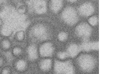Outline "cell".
Wrapping results in <instances>:
<instances>
[{
	"label": "cell",
	"instance_id": "cell-1",
	"mask_svg": "<svg viewBox=\"0 0 133 74\" xmlns=\"http://www.w3.org/2000/svg\"><path fill=\"white\" fill-rule=\"evenodd\" d=\"M29 36L33 39L45 40L48 38V31L42 24H37L32 27L29 31Z\"/></svg>",
	"mask_w": 133,
	"mask_h": 74
},
{
	"label": "cell",
	"instance_id": "cell-2",
	"mask_svg": "<svg viewBox=\"0 0 133 74\" xmlns=\"http://www.w3.org/2000/svg\"><path fill=\"white\" fill-rule=\"evenodd\" d=\"M78 63L82 70L86 72H90L95 68L96 61L91 55H83L79 58Z\"/></svg>",
	"mask_w": 133,
	"mask_h": 74
},
{
	"label": "cell",
	"instance_id": "cell-3",
	"mask_svg": "<svg viewBox=\"0 0 133 74\" xmlns=\"http://www.w3.org/2000/svg\"><path fill=\"white\" fill-rule=\"evenodd\" d=\"M62 18L66 24L72 25L76 24L78 21V16L76 10L73 7H66L62 12Z\"/></svg>",
	"mask_w": 133,
	"mask_h": 74
},
{
	"label": "cell",
	"instance_id": "cell-4",
	"mask_svg": "<svg viewBox=\"0 0 133 74\" xmlns=\"http://www.w3.org/2000/svg\"><path fill=\"white\" fill-rule=\"evenodd\" d=\"M55 72L59 74H73L74 73V67L70 61H56L54 65Z\"/></svg>",
	"mask_w": 133,
	"mask_h": 74
},
{
	"label": "cell",
	"instance_id": "cell-5",
	"mask_svg": "<svg viewBox=\"0 0 133 74\" xmlns=\"http://www.w3.org/2000/svg\"><path fill=\"white\" fill-rule=\"evenodd\" d=\"M91 27L86 23H82L79 25L76 29V34L79 37L87 38L91 33Z\"/></svg>",
	"mask_w": 133,
	"mask_h": 74
},
{
	"label": "cell",
	"instance_id": "cell-6",
	"mask_svg": "<svg viewBox=\"0 0 133 74\" xmlns=\"http://www.w3.org/2000/svg\"><path fill=\"white\" fill-rule=\"evenodd\" d=\"M54 52L53 45L50 42L44 43L39 49V53L42 57H51Z\"/></svg>",
	"mask_w": 133,
	"mask_h": 74
},
{
	"label": "cell",
	"instance_id": "cell-7",
	"mask_svg": "<svg viewBox=\"0 0 133 74\" xmlns=\"http://www.w3.org/2000/svg\"><path fill=\"white\" fill-rule=\"evenodd\" d=\"M79 12L81 15L85 16H90L94 12V7L92 4L90 3H84L79 9Z\"/></svg>",
	"mask_w": 133,
	"mask_h": 74
},
{
	"label": "cell",
	"instance_id": "cell-8",
	"mask_svg": "<svg viewBox=\"0 0 133 74\" xmlns=\"http://www.w3.org/2000/svg\"><path fill=\"white\" fill-rule=\"evenodd\" d=\"M13 67L14 70L19 72H23L28 68V63L24 59H18L14 62Z\"/></svg>",
	"mask_w": 133,
	"mask_h": 74
},
{
	"label": "cell",
	"instance_id": "cell-9",
	"mask_svg": "<svg viewBox=\"0 0 133 74\" xmlns=\"http://www.w3.org/2000/svg\"><path fill=\"white\" fill-rule=\"evenodd\" d=\"M34 10L36 13L39 14L44 13L47 10L46 3L43 0H37L35 3Z\"/></svg>",
	"mask_w": 133,
	"mask_h": 74
},
{
	"label": "cell",
	"instance_id": "cell-10",
	"mask_svg": "<svg viewBox=\"0 0 133 74\" xmlns=\"http://www.w3.org/2000/svg\"><path fill=\"white\" fill-rule=\"evenodd\" d=\"M27 55L29 60L34 61L38 57L37 48L34 44H31L27 49Z\"/></svg>",
	"mask_w": 133,
	"mask_h": 74
},
{
	"label": "cell",
	"instance_id": "cell-11",
	"mask_svg": "<svg viewBox=\"0 0 133 74\" xmlns=\"http://www.w3.org/2000/svg\"><path fill=\"white\" fill-rule=\"evenodd\" d=\"M12 42L7 37H5L0 40V49L1 50L8 51L12 48Z\"/></svg>",
	"mask_w": 133,
	"mask_h": 74
},
{
	"label": "cell",
	"instance_id": "cell-12",
	"mask_svg": "<svg viewBox=\"0 0 133 74\" xmlns=\"http://www.w3.org/2000/svg\"><path fill=\"white\" fill-rule=\"evenodd\" d=\"M81 50V48L78 45L75 44H71L67 49L66 53L68 55L69 57H74L77 55Z\"/></svg>",
	"mask_w": 133,
	"mask_h": 74
},
{
	"label": "cell",
	"instance_id": "cell-13",
	"mask_svg": "<svg viewBox=\"0 0 133 74\" xmlns=\"http://www.w3.org/2000/svg\"><path fill=\"white\" fill-rule=\"evenodd\" d=\"M81 49L85 51L97 50L99 49V43L97 42H86L82 44L81 46Z\"/></svg>",
	"mask_w": 133,
	"mask_h": 74
},
{
	"label": "cell",
	"instance_id": "cell-14",
	"mask_svg": "<svg viewBox=\"0 0 133 74\" xmlns=\"http://www.w3.org/2000/svg\"><path fill=\"white\" fill-rule=\"evenodd\" d=\"M52 60L50 59H45L42 60L39 63V68L44 71H48L52 67Z\"/></svg>",
	"mask_w": 133,
	"mask_h": 74
},
{
	"label": "cell",
	"instance_id": "cell-15",
	"mask_svg": "<svg viewBox=\"0 0 133 74\" xmlns=\"http://www.w3.org/2000/svg\"><path fill=\"white\" fill-rule=\"evenodd\" d=\"M62 6V0H51L50 7L54 12L57 13L61 9Z\"/></svg>",
	"mask_w": 133,
	"mask_h": 74
},
{
	"label": "cell",
	"instance_id": "cell-16",
	"mask_svg": "<svg viewBox=\"0 0 133 74\" xmlns=\"http://www.w3.org/2000/svg\"><path fill=\"white\" fill-rule=\"evenodd\" d=\"M12 33V30L9 26H1L0 33L3 37H7L9 36Z\"/></svg>",
	"mask_w": 133,
	"mask_h": 74
},
{
	"label": "cell",
	"instance_id": "cell-17",
	"mask_svg": "<svg viewBox=\"0 0 133 74\" xmlns=\"http://www.w3.org/2000/svg\"><path fill=\"white\" fill-rule=\"evenodd\" d=\"M11 52L13 56L19 58L23 54V50L21 47L16 46L12 49Z\"/></svg>",
	"mask_w": 133,
	"mask_h": 74
},
{
	"label": "cell",
	"instance_id": "cell-18",
	"mask_svg": "<svg viewBox=\"0 0 133 74\" xmlns=\"http://www.w3.org/2000/svg\"><path fill=\"white\" fill-rule=\"evenodd\" d=\"M25 35L24 31H18L14 35V38L18 42H21L25 38Z\"/></svg>",
	"mask_w": 133,
	"mask_h": 74
},
{
	"label": "cell",
	"instance_id": "cell-19",
	"mask_svg": "<svg viewBox=\"0 0 133 74\" xmlns=\"http://www.w3.org/2000/svg\"><path fill=\"white\" fill-rule=\"evenodd\" d=\"M0 72L1 74H10L12 72V69L9 66H6L2 68Z\"/></svg>",
	"mask_w": 133,
	"mask_h": 74
},
{
	"label": "cell",
	"instance_id": "cell-20",
	"mask_svg": "<svg viewBox=\"0 0 133 74\" xmlns=\"http://www.w3.org/2000/svg\"><path fill=\"white\" fill-rule=\"evenodd\" d=\"M88 21L91 26H95L97 24L98 18L96 16H91L89 19Z\"/></svg>",
	"mask_w": 133,
	"mask_h": 74
},
{
	"label": "cell",
	"instance_id": "cell-21",
	"mask_svg": "<svg viewBox=\"0 0 133 74\" xmlns=\"http://www.w3.org/2000/svg\"><path fill=\"white\" fill-rule=\"evenodd\" d=\"M68 34L64 32H61L59 33L58 35V38L60 41H64L68 38Z\"/></svg>",
	"mask_w": 133,
	"mask_h": 74
},
{
	"label": "cell",
	"instance_id": "cell-22",
	"mask_svg": "<svg viewBox=\"0 0 133 74\" xmlns=\"http://www.w3.org/2000/svg\"><path fill=\"white\" fill-rule=\"evenodd\" d=\"M57 57L60 59H65L69 57L68 55L66 52H60L57 53Z\"/></svg>",
	"mask_w": 133,
	"mask_h": 74
},
{
	"label": "cell",
	"instance_id": "cell-23",
	"mask_svg": "<svg viewBox=\"0 0 133 74\" xmlns=\"http://www.w3.org/2000/svg\"><path fill=\"white\" fill-rule=\"evenodd\" d=\"M21 0H8L9 2L12 5L17 6L21 3Z\"/></svg>",
	"mask_w": 133,
	"mask_h": 74
},
{
	"label": "cell",
	"instance_id": "cell-24",
	"mask_svg": "<svg viewBox=\"0 0 133 74\" xmlns=\"http://www.w3.org/2000/svg\"><path fill=\"white\" fill-rule=\"evenodd\" d=\"M5 62V60L2 55L0 54V71L2 68H3L4 63Z\"/></svg>",
	"mask_w": 133,
	"mask_h": 74
},
{
	"label": "cell",
	"instance_id": "cell-25",
	"mask_svg": "<svg viewBox=\"0 0 133 74\" xmlns=\"http://www.w3.org/2000/svg\"><path fill=\"white\" fill-rule=\"evenodd\" d=\"M5 4L4 2L0 1V14L4 11V10L5 9Z\"/></svg>",
	"mask_w": 133,
	"mask_h": 74
},
{
	"label": "cell",
	"instance_id": "cell-26",
	"mask_svg": "<svg viewBox=\"0 0 133 74\" xmlns=\"http://www.w3.org/2000/svg\"><path fill=\"white\" fill-rule=\"evenodd\" d=\"M68 1L70 2H72V3H74V2L77 1V0H68Z\"/></svg>",
	"mask_w": 133,
	"mask_h": 74
},
{
	"label": "cell",
	"instance_id": "cell-27",
	"mask_svg": "<svg viewBox=\"0 0 133 74\" xmlns=\"http://www.w3.org/2000/svg\"><path fill=\"white\" fill-rule=\"evenodd\" d=\"M2 20H1V18H0V26H1V24H2Z\"/></svg>",
	"mask_w": 133,
	"mask_h": 74
},
{
	"label": "cell",
	"instance_id": "cell-28",
	"mask_svg": "<svg viewBox=\"0 0 133 74\" xmlns=\"http://www.w3.org/2000/svg\"><path fill=\"white\" fill-rule=\"evenodd\" d=\"M94 1H95V0H94Z\"/></svg>",
	"mask_w": 133,
	"mask_h": 74
}]
</instances>
